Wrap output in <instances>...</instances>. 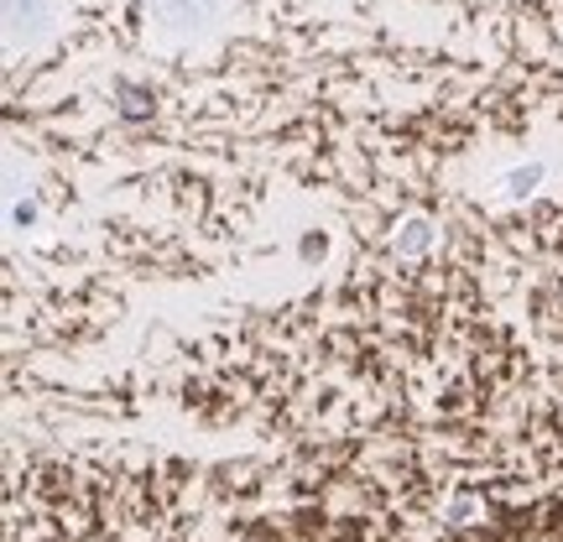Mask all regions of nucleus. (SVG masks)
<instances>
[{
    "instance_id": "obj_1",
    "label": "nucleus",
    "mask_w": 563,
    "mask_h": 542,
    "mask_svg": "<svg viewBox=\"0 0 563 542\" xmlns=\"http://www.w3.org/2000/svg\"><path fill=\"white\" fill-rule=\"evenodd\" d=\"M152 11L162 21H173V26H199L220 11V0H152Z\"/></svg>"
},
{
    "instance_id": "obj_2",
    "label": "nucleus",
    "mask_w": 563,
    "mask_h": 542,
    "mask_svg": "<svg viewBox=\"0 0 563 542\" xmlns=\"http://www.w3.org/2000/svg\"><path fill=\"white\" fill-rule=\"evenodd\" d=\"M538 178H543L538 167H522V173H511V178H506V188H511V193H527V188H532Z\"/></svg>"
}]
</instances>
